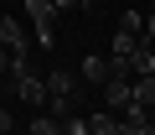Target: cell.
<instances>
[{
    "instance_id": "6da1fadb",
    "label": "cell",
    "mask_w": 155,
    "mask_h": 135,
    "mask_svg": "<svg viewBox=\"0 0 155 135\" xmlns=\"http://www.w3.org/2000/svg\"><path fill=\"white\" fill-rule=\"evenodd\" d=\"M41 109L52 119L78 114V73H72V68H52V73H47V104Z\"/></svg>"
},
{
    "instance_id": "7a4b0ae2",
    "label": "cell",
    "mask_w": 155,
    "mask_h": 135,
    "mask_svg": "<svg viewBox=\"0 0 155 135\" xmlns=\"http://www.w3.org/2000/svg\"><path fill=\"white\" fill-rule=\"evenodd\" d=\"M11 94H16L21 104H31V109H41V104H47V78L36 73L31 62H16V68H11Z\"/></svg>"
},
{
    "instance_id": "3957f363",
    "label": "cell",
    "mask_w": 155,
    "mask_h": 135,
    "mask_svg": "<svg viewBox=\"0 0 155 135\" xmlns=\"http://www.w3.org/2000/svg\"><path fill=\"white\" fill-rule=\"evenodd\" d=\"M0 47H5L16 62H31V36H26L21 21H11V16H0Z\"/></svg>"
},
{
    "instance_id": "277c9868",
    "label": "cell",
    "mask_w": 155,
    "mask_h": 135,
    "mask_svg": "<svg viewBox=\"0 0 155 135\" xmlns=\"http://www.w3.org/2000/svg\"><path fill=\"white\" fill-rule=\"evenodd\" d=\"M26 16H31V26H36L41 52H52V21H57V5H52V0H26Z\"/></svg>"
},
{
    "instance_id": "5b68a950",
    "label": "cell",
    "mask_w": 155,
    "mask_h": 135,
    "mask_svg": "<svg viewBox=\"0 0 155 135\" xmlns=\"http://www.w3.org/2000/svg\"><path fill=\"white\" fill-rule=\"evenodd\" d=\"M129 99H134V78H129V73H109V83H104V109L119 114Z\"/></svg>"
},
{
    "instance_id": "8992f818",
    "label": "cell",
    "mask_w": 155,
    "mask_h": 135,
    "mask_svg": "<svg viewBox=\"0 0 155 135\" xmlns=\"http://www.w3.org/2000/svg\"><path fill=\"white\" fill-rule=\"evenodd\" d=\"M114 73H129V78H150V73H155V47H150V42H140V52H134L124 68H114Z\"/></svg>"
},
{
    "instance_id": "52a82bcc",
    "label": "cell",
    "mask_w": 155,
    "mask_h": 135,
    "mask_svg": "<svg viewBox=\"0 0 155 135\" xmlns=\"http://www.w3.org/2000/svg\"><path fill=\"white\" fill-rule=\"evenodd\" d=\"M88 135H124V130H119V114H114V109H93V114H88Z\"/></svg>"
},
{
    "instance_id": "ba28073f",
    "label": "cell",
    "mask_w": 155,
    "mask_h": 135,
    "mask_svg": "<svg viewBox=\"0 0 155 135\" xmlns=\"http://www.w3.org/2000/svg\"><path fill=\"white\" fill-rule=\"evenodd\" d=\"M109 73H114L109 57H83V83H109Z\"/></svg>"
},
{
    "instance_id": "9c48e42d",
    "label": "cell",
    "mask_w": 155,
    "mask_h": 135,
    "mask_svg": "<svg viewBox=\"0 0 155 135\" xmlns=\"http://www.w3.org/2000/svg\"><path fill=\"white\" fill-rule=\"evenodd\" d=\"M62 135H88V114H67L62 119Z\"/></svg>"
},
{
    "instance_id": "30bf717a",
    "label": "cell",
    "mask_w": 155,
    "mask_h": 135,
    "mask_svg": "<svg viewBox=\"0 0 155 135\" xmlns=\"http://www.w3.org/2000/svg\"><path fill=\"white\" fill-rule=\"evenodd\" d=\"M119 26H124V31H134V36H140V31H145V16H140V11H124V16H119Z\"/></svg>"
},
{
    "instance_id": "8fae6325",
    "label": "cell",
    "mask_w": 155,
    "mask_h": 135,
    "mask_svg": "<svg viewBox=\"0 0 155 135\" xmlns=\"http://www.w3.org/2000/svg\"><path fill=\"white\" fill-rule=\"evenodd\" d=\"M140 42H150V47H155V11L145 16V31H140Z\"/></svg>"
},
{
    "instance_id": "7c38bea8",
    "label": "cell",
    "mask_w": 155,
    "mask_h": 135,
    "mask_svg": "<svg viewBox=\"0 0 155 135\" xmlns=\"http://www.w3.org/2000/svg\"><path fill=\"white\" fill-rule=\"evenodd\" d=\"M16 130V119H11V109H0V135H11Z\"/></svg>"
},
{
    "instance_id": "4fadbf2b",
    "label": "cell",
    "mask_w": 155,
    "mask_h": 135,
    "mask_svg": "<svg viewBox=\"0 0 155 135\" xmlns=\"http://www.w3.org/2000/svg\"><path fill=\"white\" fill-rule=\"evenodd\" d=\"M52 5H57V16H62V11H78L83 0H52Z\"/></svg>"
},
{
    "instance_id": "5bb4252c",
    "label": "cell",
    "mask_w": 155,
    "mask_h": 135,
    "mask_svg": "<svg viewBox=\"0 0 155 135\" xmlns=\"http://www.w3.org/2000/svg\"><path fill=\"white\" fill-rule=\"evenodd\" d=\"M11 68H16V57H11L5 47H0V73H11Z\"/></svg>"
},
{
    "instance_id": "9a60e30c",
    "label": "cell",
    "mask_w": 155,
    "mask_h": 135,
    "mask_svg": "<svg viewBox=\"0 0 155 135\" xmlns=\"http://www.w3.org/2000/svg\"><path fill=\"white\" fill-rule=\"evenodd\" d=\"M134 135H155V119H150V125H140V130H134Z\"/></svg>"
},
{
    "instance_id": "2e32d148",
    "label": "cell",
    "mask_w": 155,
    "mask_h": 135,
    "mask_svg": "<svg viewBox=\"0 0 155 135\" xmlns=\"http://www.w3.org/2000/svg\"><path fill=\"white\" fill-rule=\"evenodd\" d=\"M83 5H93V0H83Z\"/></svg>"
},
{
    "instance_id": "e0dca14e",
    "label": "cell",
    "mask_w": 155,
    "mask_h": 135,
    "mask_svg": "<svg viewBox=\"0 0 155 135\" xmlns=\"http://www.w3.org/2000/svg\"><path fill=\"white\" fill-rule=\"evenodd\" d=\"M0 16H5V11H0Z\"/></svg>"
}]
</instances>
